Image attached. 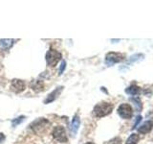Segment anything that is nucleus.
Here are the masks:
<instances>
[{"mask_svg":"<svg viewBox=\"0 0 153 144\" xmlns=\"http://www.w3.org/2000/svg\"><path fill=\"white\" fill-rule=\"evenodd\" d=\"M113 110V105L108 102H100L94 107L93 113L96 117H103L110 114Z\"/></svg>","mask_w":153,"mask_h":144,"instance_id":"1","label":"nucleus"},{"mask_svg":"<svg viewBox=\"0 0 153 144\" xmlns=\"http://www.w3.org/2000/svg\"><path fill=\"white\" fill-rule=\"evenodd\" d=\"M45 59H46V62L48 66L54 67L59 64V62L61 60V54L59 51H56L55 49H50L46 53Z\"/></svg>","mask_w":153,"mask_h":144,"instance_id":"2","label":"nucleus"},{"mask_svg":"<svg viewBox=\"0 0 153 144\" xmlns=\"http://www.w3.org/2000/svg\"><path fill=\"white\" fill-rule=\"evenodd\" d=\"M124 59H126V55L123 54V53L109 52L105 56V64L108 66H111L114 64H118V62L124 61Z\"/></svg>","mask_w":153,"mask_h":144,"instance_id":"3","label":"nucleus"},{"mask_svg":"<svg viewBox=\"0 0 153 144\" xmlns=\"http://www.w3.org/2000/svg\"><path fill=\"white\" fill-rule=\"evenodd\" d=\"M52 136L54 137V139H56V141L61 142V143H65L68 140V138H67V136H66V131L64 127H62V126L55 127L52 132Z\"/></svg>","mask_w":153,"mask_h":144,"instance_id":"4","label":"nucleus"},{"mask_svg":"<svg viewBox=\"0 0 153 144\" xmlns=\"http://www.w3.org/2000/svg\"><path fill=\"white\" fill-rule=\"evenodd\" d=\"M118 114L123 119H130L133 115V112H132V107L129 104H126L123 103L122 105L119 106V108L117 110Z\"/></svg>","mask_w":153,"mask_h":144,"instance_id":"5","label":"nucleus"},{"mask_svg":"<svg viewBox=\"0 0 153 144\" xmlns=\"http://www.w3.org/2000/svg\"><path fill=\"white\" fill-rule=\"evenodd\" d=\"M49 123L50 122L48 121L46 118H38L37 120L33 121L30 125V129H32L35 133H39V132H42L43 129H45Z\"/></svg>","mask_w":153,"mask_h":144,"instance_id":"6","label":"nucleus"},{"mask_svg":"<svg viewBox=\"0 0 153 144\" xmlns=\"http://www.w3.org/2000/svg\"><path fill=\"white\" fill-rule=\"evenodd\" d=\"M26 86L24 81L22 80H19V79H13L12 81V84H11V89L16 93H20L22 91L25 89Z\"/></svg>","mask_w":153,"mask_h":144,"instance_id":"7","label":"nucleus"},{"mask_svg":"<svg viewBox=\"0 0 153 144\" xmlns=\"http://www.w3.org/2000/svg\"><path fill=\"white\" fill-rule=\"evenodd\" d=\"M62 90H63V86H57L55 90H53L51 93L47 95L46 99L44 100V104H49V103L54 102L56 99L59 98V96L62 92Z\"/></svg>","mask_w":153,"mask_h":144,"instance_id":"8","label":"nucleus"},{"mask_svg":"<svg viewBox=\"0 0 153 144\" xmlns=\"http://www.w3.org/2000/svg\"><path fill=\"white\" fill-rule=\"evenodd\" d=\"M79 125H80V119L79 117V115L76 114L73 118V120H72L71 125H70V131H71V134H73V136H76V133H78Z\"/></svg>","mask_w":153,"mask_h":144,"instance_id":"9","label":"nucleus"},{"mask_svg":"<svg viewBox=\"0 0 153 144\" xmlns=\"http://www.w3.org/2000/svg\"><path fill=\"white\" fill-rule=\"evenodd\" d=\"M152 127H153V122L150 121V120H148V121H146L143 125H141V126L138 128V132L140 134H146L151 131Z\"/></svg>","mask_w":153,"mask_h":144,"instance_id":"10","label":"nucleus"},{"mask_svg":"<svg viewBox=\"0 0 153 144\" xmlns=\"http://www.w3.org/2000/svg\"><path fill=\"white\" fill-rule=\"evenodd\" d=\"M30 86L33 90H35L36 92H40L43 89H44V84H43L42 81H33L30 84Z\"/></svg>","mask_w":153,"mask_h":144,"instance_id":"11","label":"nucleus"},{"mask_svg":"<svg viewBox=\"0 0 153 144\" xmlns=\"http://www.w3.org/2000/svg\"><path fill=\"white\" fill-rule=\"evenodd\" d=\"M126 92L129 95H138L141 92V88L136 85H131L126 89Z\"/></svg>","mask_w":153,"mask_h":144,"instance_id":"12","label":"nucleus"},{"mask_svg":"<svg viewBox=\"0 0 153 144\" xmlns=\"http://www.w3.org/2000/svg\"><path fill=\"white\" fill-rule=\"evenodd\" d=\"M13 44V40H0V49L8 50Z\"/></svg>","mask_w":153,"mask_h":144,"instance_id":"13","label":"nucleus"},{"mask_svg":"<svg viewBox=\"0 0 153 144\" xmlns=\"http://www.w3.org/2000/svg\"><path fill=\"white\" fill-rule=\"evenodd\" d=\"M139 136L136 134H130V136L127 138V140L126 141V144H137L139 141Z\"/></svg>","mask_w":153,"mask_h":144,"instance_id":"14","label":"nucleus"},{"mask_svg":"<svg viewBox=\"0 0 153 144\" xmlns=\"http://www.w3.org/2000/svg\"><path fill=\"white\" fill-rule=\"evenodd\" d=\"M24 119H25V116H24V115H21V116H18L16 118L13 119V121H12L13 127H16V126H17V125H19L20 123H22L24 121Z\"/></svg>","mask_w":153,"mask_h":144,"instance_id":"15","label":"nucleus"},{"mask_svg":"<svg viewBox=\"0 0 153 144\" xmlns=\"http://www.w3.org/2000/svg\"><path fill=\"white\" fill-rule=\"evenodd\" d=\"M132 102L135 104V107L138 110H142V103H141V100L139 97H135V98H131L130 99Z\"/></svg>","mask_w":153,"mask_h":144,"instance_id":"16","label":"nucleus"},{"mask_svg":"<svg viewBox=\"0 0 153 144\" xmlns=\"http://www.w3.org/2000/svg\"><path fill=\"white\" fill-rule=\"evenodd\" d=\"M107 144H122V139L120 137H115L107 142Z\"/></svg>","mask_w":153,"mask_h":144,"instance_id":"17","label":"nucleus"},{"mask_svg":"<svg viewBox=\"0 0 153 144\" xmlns=\"http://www.w3.org/2000/svg\"><path fill=\"white\" fill-rule=\"evenodd\" d=\"M65 67H66V62L65 61H61V64L59 65V75H61L62 73H63Z\"/></svg>","mask_w":153,"mask_h":144,"instance_id":"18","label":"nucleus"},{"mask_svg":"<svg viewBox=\"0 0 153 144\" xmlns=\"http://www.w3.org/2000/svg\"><path fill=\"white\" fill-rule=\"evenodd\" d=\"M143 54H135V55H133L132 57H130V59H129V62H135V61L141 60V59H139V57H143Z\"/></svg>","mask_w":153,"mask_h":144,"instance_id":"19","label":"nucleus"},{"mask_svg":"<svg viewBox=\"0 0 153 144\" xmlns=\"http://www.w3.org/2000/svg\"><path fill=\"white\" fill-rule=\"evenodd\" d=\"M141 120H142V116H141V115H138V116L136 117L135 123H134L133 127H132V130H134V129H136V128H137V125L141 122Z\"/></svg>","mask_w":153,"mask_h":144,"instance_id":"20","label":"nucleus"},{"mask_svg":"<svg viewBox=\"0 0 153 144\" xmlns=\"http://www.w3.org/2000/svg\"><path fill=\"white\" fill-rule=\"evenodd\" d=\"M5 138H6V136H5V134L3 133H0V144H1L4 140Z\"/></svg>","mask_w":153,"mask_h":144,"instance_id":"21","label":"nucleus"},{"mask_svg":"<svg viewBox=\"0 0 153 144\" xmlns=\"http://www.w3.org/2000/svg\"><path fill=\"white\" fill-rule=\"evenodd\" d=\"M85 144H95V143H93V142H86Z\"/></svg>","mask_w":153,"mask_h":144,"instance_id":"22","label":"nucleus"}]
</instances>
